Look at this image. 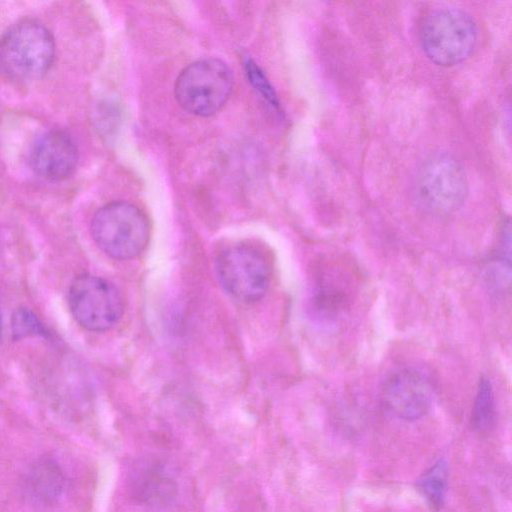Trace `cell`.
I'll list each match as a JSON object with an SVG mask.
<instances>
[{
	"mask_svg": "<svg viewBox=\"0 0 512 512\" xmlns=\"http://www.w3.org/2000/svg\"><path fill=\"white\" fill-rule=\"evenodd\" d=\"M55 52L54 38L42 23L21 20L0 37V73L16 81L36 80L49 71Z\"/></svg>",
	"mask_w": 512,
	"mask_h": 512,
	"instance_id": "cell-1",
	"label": "cell"
},
{
	"mask_svg": "<svg viewBox=\"0 0 512 512\" xmlns=\"http://www.w3.org/2000/svg\"><path fill=\"white\" fill-rule=\"evenodd\" d=\"M448 482L447 464L439 460L418 480L417 487L433 510H439L444 504Z\"/></svg>",
	"mask_w": 512,
	"mask_h": 512,
	"instance_id": "cell-10",
	"label": "cell"
},
{
	"mask_svg": "<svg viewBox=\"0 0 512 512\" xmlns=\"http://www.w3.org/2000/svg\"><path fill=\"white\" fill-rule=\"evenodd\" d=\"M12 335L14 339H21L32 335H44V326L36 315L26 308L17 309L11 320Z\"/></svg>",
	"mask_w": 512,
	"mask_h": 512,
	"instance_id": "cell-13",
	"label": "cell"
},
{
	"mask_svg": "<svg viewBox=\"0 0 512 512\" xmlns=\"http://www.w3.org/2000/svg\"><path fill=\"white\" fill-rule=\"evenodd\" d=\"M495 420V400L490 380L482 377L479 380L472 410L474 427L481 432L488 431Z\"/></svg>",
	"mask_w": 512,
	"mask_h": 512,
	"instance_id": "cell-12",
	"label": "cell"
},
{
	"mask_svg": "<svg viewBox=\"0 0 512 512\" xmlns=\"http://www.w3.org/2000/svg\"><path fill=\"white\" fill-rule=\"evenodd\" d=\"M478 40L472 17L454 7L431 11L421 28V44L426 56L436 65L450 67L465 61Z\"/></svg>",
	"mask_w": 512,
	"mask_h": 512,
	"instance_id": "cell-2",
	"label": "cell"
},
{
	"mask_svg": "<svg viewBox=\"0 0 512 512\" xmlns=\"http://www.w3.org/2000/svg\"><path fill=\"white\" fill-rule=\"evenodd\" d=\"M433 390L421 372L405 368L390 374L381 388V401L395 417L412 421L425 416L432 405Z\"/></svg>",
	"mask_w": 512,
	"mask_h": 512,
	"instance_id": "cell-8",
	"label": "cell"
},
{
	"mask_svg": "<svg viewBox=\"0 0 512 512\" xmlns=\"http://www.w3.org/2000/svg\"><path fill=\"white\" fill-rule=\"evenodd\" d=\"M217 272L224 289L234 298L253 302L264 296L270 283L266 258L247 246H233L217 259Z\"/></svg>",
	"mask_w": 512,
	"mask_h": 512,
	"instance_id": "cell-7",
	"label": "cell"
},
{
	"mask_svg": "<svg viewBox=\"0 0 512 512\" xmlns=\"http://www.w3.org/2000/svg\"><path fill=\"white\" fill-rule=\"evenodd\" d=\"M63 478L57 466L43 462L35 467L30 477V489L42 501L56 499L62 490Z\"/></svg>",
	"mask_w": 512,
	"mask_h": 512,
	"instance_id": "cell-11",
	"label": "cell"
},
{
	"mask_svg": "<svg viewBox=\"0 0 512 512\" xmlns=\"http://www.w3.org/2000/svg\"><path fill=\"white\" fill-rule=\"evenodd\" d=\"M78 149L66 131L51 129L42 133L32 144L29 162L41 178L58 182L69 178L78 164Z\"/></svg>",
	"mask_w": 512,
	"mask_h": 512,
	"instance_id": "cell-9",
	"label": "cell"
},
{
	"mask_svg": "<svg viewBox=\"0 0 512 512\" xmlns=\"http://www.w3.org/2000/svg\"><path fill=\"white\" fill-rule=\"evenodd\" d=\"M421 204L436 214L458 210L468 194V180L462 165L450 154L435 153L423 163L417 178Z\"/></svg>",
	"mask_w": 512,
	"mask_h": 512,
	"instance_id": "cell-5",
	"label": "cell"
},
{
	"mask_svg": "<svg viewBox=\"0 0 512 512\" xmlns=\"http://www.w3.org/2000/svg\"><path fill=\"white\" fill-rule=\"evenodd\" d=\"M245 69L251 84L274 107H278L277 96L259 67L249 59L245 62Z\"/></svg>",
	"mask_w": 512,
	"mask_h": 512,
	"instance_id": "cell-14",
	"label": "cell"
},
{
	"mask_svg": "<svg viewBox=\"0 0 512 512\" xmlns=\"http://www.w3.org/2000/svg\"><path fill=\"white\" fill-rule=\"evenodd\" d=\"M233 89V76L223 61L198 60L185 67L176 79L174 94L178 104L197 116L219 111Z\"/></svg>",
	"mask_w": 512,
	"mask_h": 512,
	"instance_id": "cell-4",
	"label": "cell"
},
{
	"mask_svg": "<svg viewBox=\"0 0 512 512\" xmlns=\"http://www.w3.org/2000/svg\"><path fill=\"white\" fill-rule=\"evenodd\" d=\"M68 303L76 321L90 331H105L122 317L124 303L108 280L90 274L78 276L68 291Z\"/></svg>",
	"mask_w": 512,
	"mask_h": 512,
	"instance_id": "cell-6",
	"label": "cell"
},
{
	"mask_svg": "<svg viewBox=\"0 0 512 512\" xmlns=\"http://www.w3.org/2000/svg\"><path fill=\"white\" fill-rule=\"evenodd\" d=\"M1 330H2V320H1V314H0V334H1Z\"/></svg>",
	"mask_w": 512,
	"mask_h": 512,
	"instance_id": "cell-15",
	"label": "cell"
},
{
	"mask_svg": "<svg viewBox=\"0 0 512 512\" xmlns=\"http://www.w3.org/2000/svg\"><path fill=\"white\" fill-rule=\"evenodd\" d=\"M90 230L96 245L117 260L139 255L146 248L150 235L146 215L137 206L124 201L111 202L98 209Z\"/></svg>",
	"mask_w": 512,
	"mask_h": 512,
	"instance_id": "cell-3",
	"label": "cell"
}]
</instances>
